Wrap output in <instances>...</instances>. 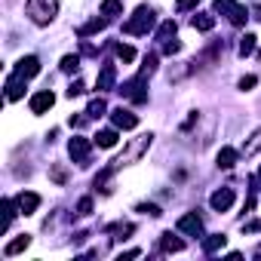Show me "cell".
<instances>
[{
	"mask_svg": "<svg viewBox=\"0 0 261 261\" xmlns=\"http://www.w3.org/2000/svg\"><path fill=\"white\" fill-rule=\"evenodd\" d=\"M28 16L34 25H49L59 13V0H28Z\"/></svg>",
	"mask_w": 261,
	"mask_h": 261,
	"instance_id": "cell-1",
	"label": "cell"
},
{
	"mask_svg": "<svg viewBox=\"0 0 261 261\" xmlns=\"http://www.w3.org/2000/svg\"><path fill=\"white\" fill-rule=\"evenodd\" d=\"M154 22H157L154 10H151L148 4H142V7L136 10V16L129 19L126 25H123V31H126V34H148V31L154 28Z\"/></svg>",
	"mask_w": 261,
	"mask_h": 261,
	"instance_id": "cell-2",
	"label": "cell"
},
{
	"mask_svg": "<svg viewBox=\"0 0 261 261\" xmlns=\"http://www.w3.org/2000/svg\"><path fill=\"white\" fill-rule=\"evenodd\" d=\"M215 10L224 13L230 19V25H243L246 22V7H240L237 0H215Z\"/></svg>",
	"mask_w": 261,
	"mask_h": 261,
	"instance_id": "cell-3",
	"label": "cell"
},
{
	"mask_svg": "<svg viewBox=\"0 0 261 261\" xmlns=\"http://www.w3.org/2000/svg\"><path fill=\"white\" fill-rule=\"evenodd\" d=\"M120 92L129 98V101H136V105H142V101H148V92H145V77L139 74L136 80H129V83H123L120 86Z\"/></svg>",
	"mask_w": 261,
	"mask_h": 261,
	"instance_id": "cell-4",
	"label": "cell"
},
{
	"mask_svg": "<svg viewBox=\"0 0 261 261\" xmlns=\"http://www.w3.org/2000/svg\"><path fill=\"white\" fill-rule=\"evenodd\" d=\"M68 154L74 157V163L86 166V163H89V142H86V139H80V136H74V139L68 142Z\"/></svg>",
	"mask_w": 261,
	"mask_h": 261,
	"instance_id": "cell-5",
	"label": "cell"
},
{
	"mask_svg": "<svg viewBox=\"0 0 261 261\" xmlns=\"http://www.w3.org/2000/svg\"><path fill=\"white\" fill-rule=\"evenodd\" d=\"M111 120H114L117 129H136L139 126V117L133 111H126V108H114L111 111Z\"/></svg>",
	"mask_w": 261,
	"mask_h": 261,
	"instance_id": "cell-6",
	"label": "cell"
},
{
	"mask_svg": "<svg viewBox=\"0 0 261 261\" xmlns=\"http://www.w3.org/2000/svg\"><path fill=\"white\" fill-rule=\"evenodd\" d=\"M53 105H56V95L49 89H40V92L31 95V114H46Z\"/></svg>",
	"mask_w": 261,
	"mask_h": 261,
	"instance_id": "cell-7",
	"label": "cell"
},
{
	"mask_svg": "<svg viewBox=\"0 0 261 261\" xmlns=\"http://www.w3.org/2000/svg\"><path fill=\"white\" fill-rule=\"evenodd\" d=\"M209 206H212L215 212H227V209L233 206V191H230V188H221V191H215V194L209 197Z\"/></svg>",
	"mask_w": 261,
	"mask_h": 261,
	"instance_id": "cell-8",
	"label": "cell"
},
{
	"mask_svg": "<svg viewBox=\"0 0 261 261\" xmlns=\"http://www.w3.org/2000/svg\"><path fill=\"white\" fill-rule=\"evenodd\" d=\"M25 80H28V77H22L19 71L7 77V98H10V101H16V98L25 95Z\"/></svg>",
	"mask_w": 261,
	"mask_h": 261,
	"instance_id": "cell-9",
	"label": "cell"
},
{
	"mask_svg": "<svg viewBox=\"0 0 261 261\" xmlns=\"http://www.w3.org/2000/svg\"><path fill=\"white\" fill-rule=\"evenodd\" d=\"M178 230H181V233H191V237H200V233H203L200 215H194V212H191V215H181V218H178Z\"/></svg>",
	"mask_w": 261,
	"mask_h": 261,
	"instance_id": "cell-10",
	"label": "cell"
},
{
	"mask_svg": "<svg viewBox=\"0 0 261 261\" xmlns=\"http://www.w3.org/2000/svg\"><path fill=\"white\" fill-rule=\"evenodd\" d=\"M16 71H19L22 77H34V74H40V59H37V56H25V59H19Z\"/></svg>",
	"mask_w": 261,
	"mask_h": 261,
	"instance_id": "cell-11",
	"label": "cell"
},
{
	"mask_svg": "<svg viewBox=\"0 0 261 261\" xmlns=\"http://www.w3.org/2000/svg\"><path fill=\"white\" fill-rule=\"evenodd\" d=\"M114 80H117V68L114 65H105L101 74H98V80H95V89L108 92V89H114Z\"/></svg>",
	"mask_w": 261,
	"mask_h": 261,
	"instance_id": "cell-12",
	"label": "cell"
},
{
	"mask_svg": "<svg viewBox=\"0 0 261 261\" xmlns=\"http://www.w3.org/2000/svg\"><path fill=\"white\" fill-rule=\"evenodd\" d=\"M16 203H19V212H22V215H34V209L40 206V197L28 191V194H19V197H16Z\"/></svg>",
	"mask_w": 261,
	"mask_h": 261,
	"instance_id": "cell-13",
	"label": "cell"
},
{
	"mask_svg": "<svg viewBox=\"0 0 261 261\" xmlns=\"http://www.w3.org/2000/svg\"><path fill=\"white\" fill-rule=\"evenodd\" d=\"M28 246H31V237H28V233H22V237H16L13 243H7V246H4V255H7V258H13V255L25 252Z\"/></svg>",
	"mask_w": 261,
	"mask_h": 261,
	"instance_id": "cell-14",
	"label": "cell"
},
{
	"mask_svg": "<svg viewBox=\"0 0 261 261\" xmlns=\"http://www.w3.org/2000/svg\"><path fill=\"white\" fill-rule=\"evenodd\" d=\"M224 243H227V237H224V233H212V237H206V240H203V252H206V255H212V252L224 249Z\"/></svg>",
	"mask_w": 261,
	"mask_h": 261,
	"instance_id": "cell-15",
	"label": "cell"
},
{
	"mask_svg": "<svg viewBox=\"0 0 261 261\" xmlns=\"http://www.w3.org/2000/svg\"><path fill=\"white\" fill-rule=\"evenodd\" d=\"M215 163H218V169H230V166L237 163V151H233V148H221L218 157H215Z\"/></svg>",
	"mask_w": 261,
	"mask_h": 261,
	"instance_id": "cell-16",
	"label": "cell"
},
{
	"mask_svg": "<svg viewBox=\"0 0 261 261\" xmlns=\"http://www.w3.org/2000/svg\"><path fill=\"white\" fill-rule=\"evenodd\" d=\"M160 246H163V252H181V249H185V243H181L178 237H172V230L160 237Z\"/></svg>",
	"mask_w": 261,
	"mask_h": 261,
	"instance_id": "cell-17",
	"label": "cell"
},
{
	"mask_svg": "<svg viewBox=\"0 0 261 261\" xmlns=\"http://www.w3.org/2000/svg\"><path fill=\"white\" fill-rule=\"evenodd\" d=\"M95 145L98 148H114L117 145V129H101V133L95 136Z\"/></svg>",
	"mask_w": 261,
	"mask_h": 261,
	"instance_id": "cell-18",
	"label": "cell"
},
{
	"mask_svg": "<svg viewBox=\"0 0 261 261\" xmlns=\"http://www.w3.org/2000/svg\"><path fill=\"white\" fill-rule=\"evenodd\" d=\"M101 16H108V19L123 16V4H120V0H105V4H101Z\"/></svg>",
	"mask_w": 261,
	"mask_h": 261,
	"instance_id": "cell-19",
	"label": "cell"
},
{
	"mask_svg": "<svg viewBox=\"0 0 261 261\" xmlns=\"http://www.w3.org/2000/svg\"><path fill=\"white\" fill-rule=\"evenodd\" d=\"M191 25H194L197 31H212L215 19H212V16H206V13H200V16H194V19H191Z\"/></svg>",
	"mask_w": 261,
	"mask_h": 261,
	"instance_id": "cell-20",
	"label": "cell"
},
{
	"mask_svg": "<svg viewBox=\"0 0 261 261\" xmlns=\"http://www.w3.org/2000/svg\"><path fill=\"white\" fill-rule=\"evenodd\" d=\"M237 53H240L243 59H246V56H252V53H255V34H243V37H240V49H237Z\"/></svg>",
	"mask_w": 261,
	"mask_h": 261,
	"instance_id": "cell-21",
	"label": "cell"
},
{
	"mask_svg": "<svg viewBox=\"0 0 261 261\" xmlns=\"http://www.w3.org/2000/svg\"><path fill=\"white\" fill-rule=\"evenodd\" d=\"M105 111H108L105 98H92V101H89V108H86V117H92V120H95V117H101Z\"/></svg>",
	"mask_w": 261,
	"mask_h": 261,
	"instance_id": "cell-22",
	"label": "cell"
},
{
	"mask_svg": "<svg viewBox=\"0 0 261 261\" xmlns=\"http://www.w3.org/2000/svg\"><path fill=\"white\" fill-rule=\"evenodd\" d=\"M77 68H80V56H65V59H62V71H65V74H74Z\"/></svg>",
	"mask_w": 261,
	"mask_h": 261,
	"instance_id": "cell-23",
	"label": "cell"
},
{
	"mask_svg": "<svg viewBox=\"0 0 261 261\" xmlns=\"http://www.w3.org/2000/svg\"><path fill=\"white\" fill-rule=\"evenodd\" d=\"M117 59H120V62H133V59H136V49L126 46V43H117Z\"/></svg>",
	"mask_w": 261,
	"mask_h": 261,
	"instance_id": "cell-24",
	"label": "cell"
},
{
	"mask_svg": "<svg viewBox=\"0 0 261 261\" xmlns=\"http://www.w3.org/2000/svg\"><path fill=\"white\" fill-rule=\"evenodd\" d=\"M157 71V56L151 53V56H145V65H142V77H148V74H154Z\"/></svg>",
	"mask_w": 261,
	"mask_h": 261,
	"instance_id": "cell-25",
	"label": "cell"
},
{
	"mask_svg": "<svg viewBox=\"0 0 261 261\" xmlns=\"http://www.w3.org/2000/svg\"><path fill=\"white\" fill-rule=\"evenodd\" d=\"M139 212H142V215H151V218H160V215H163L157 203H142V206H139Z\"/></svg>",
	"mask_w": 261,
	"mask_h": 261,
	"instance_id": "cell-26",
	"label": "cell"
},
{
	"mask_svg": "<svg viewBox=\"0 0 261 261\" xmlns=\"http://www.w3.org/2000/svg\"><path fill=\"white\" fill-rule=\"evenodd\" d=\"M172 34H175V22H163V25H160V34H157V37H160V40H169Z\"/></svg>",
	"mask_w": 261,
	"mask_h": 261,
	"instance_id": "cell-27",
	"label": "cell"
},
{
	"mask_svg": "<svg viewBox=\"0 0 261 261\" xmlns=\"http://www.w3.org/2000/svg\"><path fill=\"white\" fill-rule=\"evenodd\" d=\"M105 28V19H95V22H89L86 28H80V34H95V31H101Z\"/></svg>",
	"mask_w": 261,
	"mask_h": 261,
	"instance_id": "cell-28",
	"label": "cell"
},
{
	"mask_svg": "<svg viewBox=\"0 0 261 261\" xmlns=\"http://www.w3.org/2000/svg\"><path fill=\"white\" fill-rule=\"evenodd\" d=\"M83 92H86V83H83V80H74V83L68 86V95H71V98H74V95H83Z\"/></svg>",
	"mask_w": 261,
	"mask_h": 261,
	"instance_id": "cell-29",
	"label": "cell"
},
{
	"mask_svg": "<svg viewBox=\"0 0 261 261\" xmlns=\"http://www.w3.org/2000/svg\"><path fill=\"white\" fill-rule=\"evenodd\" d=\"M89 212H92V200H89V197H83V200L77 203V215H89Z\"/></svg>",
	"mask_w": 261,
	"mask_h": 261,
	"instance_id": "cell-30",
	"label": "cell"
},
{
	"mask_svg": "<svg viewBox=\"0 0 261 261\" xmlns=\"http://www.w3.org/2000/svg\"><path fill=\"white\" fill-rule=\"evenodd\" d=\"M178 49H181V43H178V40H166V43H163V53H166V56H175Z\"/></svg>",
	"mask_w": 261,
	"mask_h": 261,
	"instance_id": "cell-31",
	"label": "cell"
},
{
	"mask_svg": "<svg viewBox=\"0 0 261 261\" xmlns=\"http://www.w3.org/2000/svg\"><path fill=\"white\" fill-rule=\"evenodd\" d=\"M255 83H258V77H255V74H249V77H243V80H240V89H243V92H249Z\"/></svg>",
	"mask_w": 261,
	"mask_h": 261,
	"instance_id": "cell-32",
	"label": "cell"
},
{
	"mask_svg": "<svg viewBox=\"0 0 261 261\" xmlns=\"http://www.w3.org/2000/svg\"><path fill=\"white\" fill-rule=\"evenodd\" d=\"M49 175H53V181H59V185H65V178H68L62 166H53V169H49Z\"/></svg>",
	"mask_w": 261,
	"mask_h": 261,
	"instance_id": "cell-33",
	"label": "cell"
},
{
	"mask_svg": "<svg viewBox=\"0 0 261 261\" xmlns=\"http://www.w3.org/2000/svg\"><path fill=\"white\" fill-rule=\"evenodd\" d=\"M197 4H200V0H178L175 10H178V13H185V10H191V7H197Z\"/></svg>",
	"mask_w": 261,
	"mask_h": 261,
	"instance_id": "cell-34",
	"label": "cell"
},
{
	"mask_svg": "<svg viewBox=\"0 0 261 261\" xmlns=\"http://www.w3.org/2000/svg\"><path fill=\"white\" fill-rule=\"evenodd\" d=\"M243 230H249V233L252 230H261V221H249V224H243Z\"/></svg>",
	"mask_w": 261,
	"mask_h": 261,
	"instance_id": "cell-35",
	"label": "cell"
},
{
	"mask_svg": "<svg viewBox=\"0 0 261 261\" xmlns=\"http://www.w3.org/2000/svg\"><path fill=\"white\" fill-rule=\"evenodd\" d=\"M71 126H86V117H71Z\"/></svg>",
	"mask_w": 261,
	"mask_h": 261,
	"instance_id": "cell-36",
	"label": "cell"
},
{
	"mask_svg": "<svg viewBox=\"0 0 261 261\" xmlns=\"http://www.w3.org/2000/svg\"><path fill=\"white\" fill-rule=\"evenodd\" d=\"M258 178H261V172H258Z\"/></svg>",
	"mask_w": 261,
	"mask_h": 261,
	"instance_id": "cell-37",
	"label": "cell"
}]
</instances>
